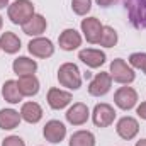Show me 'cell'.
I'll return each instance as SVG.
<instances>
[{
	"label": "cell",
	"instance_id": "cell-33",
	"mask_svg": "<svg viewBox=\"0 0 146 146\" xmlns=\"http://www.w3.org/2000/svg\"><path fill=\"white\" fill-rule=\"evenodd\" d=\"M143 72H145V73H146V66H145V68H143Z\"/></svg>",
	"mask_w": 146,
	"mask_h": 146
},
{
	"label": "cell",
	"instance_id": "cell-15",
	"mask_svg": "<svg viewBox=\"0 0 146 146\" xmlns=\"http://www.w3.org/2000/svg\"><path fill=\"white\" fill-rule=\"evenodd\" d=\"M48 27V22L44 19V15L41 14H34L24 26H22V33L27 34V36H34V37H39Z\"/></svg>",
	"mask_w": 146,
	"mask_h": 146
},
{
	"label": "cell",
	"instance_id": "cell-21",
	"mask_svg": "<svg viewBox=\"0 0 146 146\" xmlns=\"http://www.w3.org/2000/svg\"><path fill=\"white\" fill-rule=\"evenodd\" d=\"M0 49H3L7 54H15L21 49V39L17 37V34L5 31L0 36Z\"/></svg>",
	"mask_w": 146,
	"mask_h": 146
},
{
	"label": "cell",
	"instance_id": "cell-16",
	"mask_svg": "<svg viewBox=\"0 0 146 146\" xmlns=\"http://www.w3.org/2000/svg\"><path fill=\"white\" fill-rule=\"evenodd\" d=\"M58 44L63 51H73L82 46V36L75 29H65L58 37Z\"/></svg>",
	"mask_w": 146,
	"mask_h": 146
},
{
	"label": "cell",
	"instance_id": "cell-7",
	"mask_svg": "<svg viewBox=\"0 0 146 146\" xmlns=\"http://www.w3.org/2000/svg\"><path fill=\"white\" fill-rule=\"evenodd\" d=\"M80 27H82V33H83L85 39L90 44H97L99 42V39L102 36L104 26H102V22L97 17H87V19H83L82 24H80Z\"/></svg>",
	"mask_w": 146,
	"mask_h": 146
},
{
	"label": "cell",
	"instance_id": "cell-1",
	"mask_svg": "<svg viewBox=\"0 0 146 146\" xmlns=\"http://www.w3.org/2000/svg\"><path fill=\"white\" fill-rule=\"evenodd\" d=\"M9 19L12 24L17 26H24L36 12H34V3L31 0H15L12 5H9L7 9Z\"/></svg>",
	"mask_w": 146,
	"mask_h": 146
},
{
	"label": "cell",
	"instance_id": "cell-6",
	"mask_svg": "<svg viewBox=\"0 0 146 146\" xmlns=\"http://www.w3.org/2000/svg\"><path fill=\"white\" fill-rule=\"evenodd\" d=\"M27 49L33 56L36 58H49L54 54V44L51 39L48 37H34L33 41H29L27 44Z\"/></svg>",
	"mask_w": 146,
	"mask_h": 146
},
{
	"label": "cell",
	"instance_id": "cell-31",
	"mask_svg": "<svg viewBox=\"0 0 146 146\" xmlns=\"http://www.w3.org/2000/svg\"><path fill=\"white\" fill-rule=\"evenodd\" d=\"M136 146H146V139H139V141H136Z\"/></svg>",
	"mask_w": 146,
	"mask_h": 146
},
{
	"label": "cell",
	"instance_id": "cell-25",
	"mask_svg": "<svg viewBox=\"0 0 146 146\" xmlns=\"http://www.w3.org/2000/svg\"><path fill=\"white\" fill-rule=\"evenodd\" d=\"M72 9L76 15H87L92 9V0H72Z\"/></svg>",
	"mask_w": 146,
	"mask_h": 146
},
{
	"label": "cell",
	"instance_id": "cell-30",
	"mask_svg": "<svg viewBox=\"0 0 146 146\" xmlns=\"http://www.w3.org/2000/svg\"><path fill=\"white\" fill-rule=\"evenodd\" d=\"M9 5V0H0V9H5Z\"/></svg>",
	"mask_w": 146,
	"mask_h": 146
},
{
	"label": "cell",
	"instance_id": "cell-14",
	"mask_svg": "<svg viewBox=\"0 0 146 146\" xmlns=\"http://www.w3.org/2000/svg\"><path fill=\"white\" fill-rule=\"evenodd\" d=\"M65 115H66V121L70 124H73V126H82V124H85L88 121L90 110H88V107L83 102H76V104H73L72 107L66 110Z\"/></svg>",
	"mask_w": 146,
	"mask_h": 146
},
{
	"label": "cell",
	"instance_id": "cell-24",
	"mask_svg": "<svg viewBox=\"0 0 146 146\" xmlns=\"http://www.w3.org/2000/svg\"><path fill=\"white\" fill-rule=\"evenodd\" d=\"M99 44L104 46V48H114L117 44V33H115V29L110 27V26H104L102 36L99 39Z\"/></svg>",
	"mask_w": 146,
	"mask_h": 146
},
{
	"label": "cell",
	"instance_id": "cell-3",
	"mask_svg": "<svg viewBox=\"0 0 146 146\" xmlns=\"http://www.w3.org/2000/svg\"><path fill=\"white\" fill-rule=\"evenodd\" d=\"M129 22L136 29H146V0H124Z\"/></svg>",
	"mask_w": 146,
	"mask_h": 146
},
{
	"label": "cell",
	"instance_id": "cell-11",
	"mask_svg": "<svg viewBox=\"0 0 146 146\" xmlns=\"http://www.w3.org/2000/svg\"><path fill=\"white\" fill-rule=\"evenodd\" d=\"M115 131H117V134H119L122 139L129 141V139H134V138L138 136V133H139V124H138V121H136L134 117L126 115V117L119 119V122H117V126H115Z\"/></svg>",
	"mask_w": 146,
	"mask_h": 146
},
{
	"label": "cell",
	"instance_id": "cell-32",
	"mask_svg": "<svg viewBox=\"0 0 146 146\" xmlns=\"http://www.w3.org/2000/svg\"><path fill=\"white\" fill-rule=\"evenodd\" d=\"M2 26H3V19H2V15H0V31H2Z\"/></svg>",
	"mask_w": 146,
	"mask_h": 146
},
{
	"label": "cell",
	"instance_id": "cell-22",
	"mask_svg": "<svg viewBox=\"0 0 146 146\" xmlns=\"http://www.w3.org/2000/svg\"><path fill=\"white\" fill-rule=\"evenodd\" d=\"M2 97L9 104H19L22 100V94L19 90V85L15 80H7L2 87Z\"/></svg>",
	"mask_w": 146,
	"mask_h": 146
},
{
	"label": "cell",
	"instance_id": "cell-13",
	"mask_svg": "<svg viewBox=\"0 0 146 146\" xmlns=\"http://www.w3.org/2000/svg\"><path fill=\"white\" fill-rule=\"evenodd\" d=\"M70 102H72V94L70 92L56 88V87L49 88V92H48V104H49L51 109L61 110L66 106H70Z\"/></svg>",
	"mask_w": 146,
	"mask_h": 146
},
{
	"label": "cell",
	"instance_id": "cell-28",
	"mask_svg": "<svg viewBox=\"0 0 146 146\" xmlns=\"http://www.w3.org/2000/svg\"><path fill=\"white\" fill-rule=\"evenodd\" d=\"M136 114H138L141 119H145V121H146V102H141V106H138Z\"/></svg>",
	"mask_w": 146,
	"mask_h": 146
},
{
	"label": "cell",
	"instance_id": "cell-19",
	"mask_svg": "<svg viewBox=\"0 0 146 146\" xmlns=\"http://www.w3.org/2000/svg\"><path fill=\"white\" fill-rule=\"evenodd\" d=\"M19 90L22 94V97H33L39 92V80H37L34 75H24V76H19Z\"/></svg>",
	"mask_w": 146,
	"mask_h": 146
},
{
	"label": "cell",
	"instance_id": "cell-9",
	"mask_svg": "<svg viewBox=\"0 0 146 146\" xmlns=\"http://www.w3.org/2000/svg\"><path fill=\"white\" fill-rule=\"evenodd\" d=\"M110 87H112L110 75L107 72H100L92 78V82L88 85V94L94 95V97H102L110 90Z\"/></svg>",
	"mask_w": 146,
	"mask_h": 146
},
{
	"label": "cell",
	"instance_id": "cell-29",
	"mask_svg": "<svg viewBox=\"0 0 146 146\" xmlns=\"http://www.w3.org/2000/svg\"><path fill=\"white\" fill-rule=\"evenodd\" d=\"M97 2V5H100V7H104V9H107L110 5H114V3H117L119 0H95Z\"/></svg>",
	"mask_w": 146,
	"mask_h": 146
},
{
	"label": "cell",
	"instance_id": "cell-17",
	"mask_svg": "<svg viewBox=\"0 0 146 146\" xmlns=\"http://www.w3.org/2000/svg\"><path fill=\"white\" fill-rule=\"evenodd\" d=\"M22 117L17 110L14 109H0V129L3 131H10L15 129L21 124Z\"/></svg>",
	"mask_w": 146,
	"mask_h": 146
},
{
	"label": "cell",
	"instance_id": "cell-2",
	"mask_svg": "<svg viewBox=\"0 0 146 146\" xmlns=\"http://www.w3.org/2000/svg\"><path fill=\"white\" fill-rule=\"evenodd\" d=\"M58 82L68 90H78L82 87V75L75 63H63L58 70Z\"/></svg>",
	"mask_w": 146,
	"mask_h": 146
},
{
	"label": "cell",
	"instance_id": "cell-26",
	"mask_svg": "<svg viewBox=\"0 0 146 146\" xmlns=\"http://www.w3.org/2000/svg\"><path fill=\"white\" fill-rule=\"evenodd\" d=\"M129 66L143 70L146 66V53H133L129 56Z\"/></svg>",
	"mask_w": 146,
	"mask_h": 146
},
{
	"label": "cell",
	"instance_id": "cell-4",
	"mask_svg": "<svg viewBox=\"0 0 146 146\" xmlns=\"http://www.w3.org/2000/svg\"><path fill=\"white\" fill-rule=\"evenodd\" d=\"M109 75H110V78H112L114 82H117V83H124V85L134 82V78H136L134 70H133L124 60H121V58H115V60L110 63Z\"/></svg>",
	"mask_w": 146,
	"mask_h": 146
},
{
	"label": "cell",
	"instance_id": "cell-5",
	"mask_svg": "<svg viewBox=\"0 0 146 146\" xmlns=\"http://www.w3.org/2000/svg\"><path fill=\"white\" fill-rule=\"evenodd\" d=\"M115 119V110L109 104H97L92 112V121L97 127H109Z\"/></svg>",
	"mask_w": 146,
	"mask_h": 146
},
{
	"label": "cell",
	"instance_id": "cell-20",
	"mask_svg": "<svg viewBox=\"0 0 146 146\" xmlns=\"http://www.w3.org/2000/svg\"><path fill=\"white\" fill-rule=\"evenodd\" d=\"M12 70L15 75L24 76V75H34V72L37 70V63L34 60L27 58V56H19L17 60H14L12 63Z\"/></svg>",
	"mask_w": 146,
	"mask_h": 146
},
{
	"label": "cell",
	"instance_id": "cell-8",
	"mask_svg": "<svg viewBox=\"0 0 146 146\" xmlns=\"http://www.w3.org/2000/svg\"><path fill=\"white\" fill-rule=\"evenodd\" d=\"M114 102H115V106L119 109L131 110L138 102V92L133 87H121L114 94Z\"/></svg>",
	"mask_w": 146,
	"mask_h": 146
},
{
	"label": "cell",
	"instance_id": "cell-12",
	"mask_svg": "<svg viewBox=\"0 0 146 146\" xmlns=\"http://www.w3.org/2000/svg\"><path fill=\"white\" fill-rule=\"evenodd\" d=\"M78 60L82 63H85L88 68H99L106 63V53L100 51V49H94V48H87V49H82L78 53Z\"/></svg>",
	"mask_w": 146,
	"mask_h": 146
},
{
	"label": "cell",
	"instance_id": "cell-23",
	"mask_svg": "<svg viewBox=\"0 0 146 146\" xmlns=\"http://www.w3.org/2000/svg\"><path fill=\"white\" fill-rule=\"evenodd\" d=\"M70 146H95V136L90 131H76L70 136Z\"/></svg>",
	"mask_w": 146,
	"mask_h": 146
},
{
	"label": "cell",
	"instance_id": "cell-10",
	"mask_svg": "<svg viewBox=\"0 0 146 146\" xmlns=\"http://www.w3.org/2000/svg\"><path fill=\"white\" fill-rule=\"evenodd\" d=\"M42 136L49 143H54V145L61 143L65 139V136H66V127H65V124L61 121H56V119L48 121L44 129H42Z\"/></svg>",
	"mask_w": 146,
	"mask_h": 146
},
{
	"label": "cell",
	"instance_id": "cell-18",
	"mask_svg": "<svg viewBox=\"0 0 146 146\" xmlns=\"http://www.w3.org/2000/svg\"><path fill=\"white\" fill-rule=\"evenodd\" d=\"M21 117L29 124H36L42 119V107L37 102H26V104H22Z\"/></svg>",
	"mask_w": 146,
	"mask_h": 146
},
{
	"label": "cell",
	"instance_id": "cell-27",
	"mask_svg": "<svg viewBox=\"0 0 146 146\" xmlns=\"http://www.w3.org/2000/svg\"><path fill=\"white\" fill-rule=\"evenodd\" d=\"M2 146H26V143H24V139L19 138V136H9V138L3 139Z\"/></svg>",
	"mask_w": 146,
	"mask_h": 146
}]
</instances>
